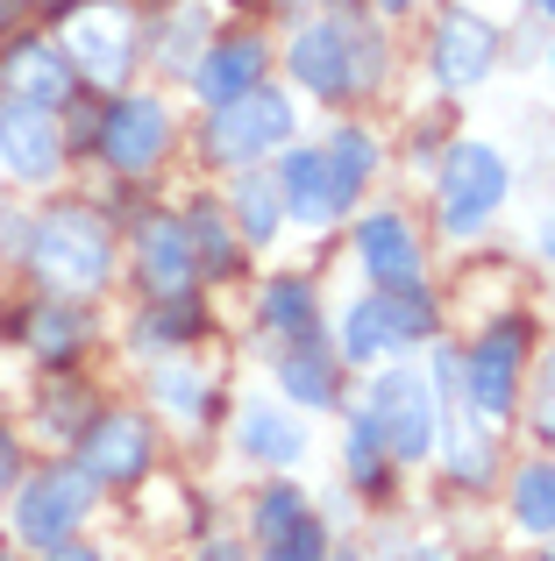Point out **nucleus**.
I'll return each instance as SVG.
<instances>
[{
    "label": "nucleus",
    "mask_w": 555,
    "mask_h": 561,
    "mask_svg": "<svg viewBox=\"0 0 555 561\" xmlns=\"http://www.w3.org/2000/svg\"><path fill=\"white\" fill-rule=\"evenodd\" d=\"M29 256H36L43 285H50L57 299H86V291H100L107 271H114V234H107V220L86 214V206H57V214L29 234Z\"/></svg>",
    "instance_id": "nucleus-1"
},
{
    "label": "nucleus",
    "mask_w": 555,
    "mask_h": 561,
    "mask_svg": "<svg viewBox=\"0 0 555 561\" xmlns=\"http://www.w3.org/2000/svg\"><path fill=\"white\" fill-rule=\"evenodd\" d=\"M57 50L71 57L79 79L122 85L128 71H136V50H143L136 0H71L65 8V43H57Z\"/></svg>",
    "instance_id": "nucleus-2"
},
{
    "label": "nucleus",
    "mask_w": 555,
    "mask_h": 561,
    "mask_svg": "<svg viewBox=\"0 0 555 561\" xmlns=\"http://www.w3.org/2000/svg\"><path fill=\"white\" fill-rule=\"evenodd\" d=\"M420 334H434V299H420V285H392L349 306L342 320V356L349 363H377L392 348H414Z\"/></svg>",
    "instance_id": "nucleus-3"
},
{
    "label": "nucleus",
    "mask_w": 555,
    "mask_h": 561,
    "mask_svg": "<svg viewBox=\"0 0 555 561\" xmlns=\"http://www.w3.org/2000/svg\"><path fill=\"white\" fill-rule=\"evenodd\" d=\"M86 505H93V477H86L79 462H57V469H43V477L22 483V497H14V534L50 554V548L71 540V526L86 519Z\"/></svg>",
    "instance_id": "nucleus-4"
},
{
    "label": "nucleus",
    "mask_w": 555,
    "mask_h": 561,
    "mask_svg": "<svg viewBox=\"0 0 555 561\" xmlns=\"http://www.w3.org/2000/svg\"><path fill=\"white\" fill-rule=\"evenodd\" d=\"M292 136V100L271 93V85H250V93L222 100V114H214L207 128V150L222 157V164H257L264 150Z\"/></svg>",
    "instance_id": "nucleus-5"
},
{
    "label": "nucleus",
    "mask_w": 555,
    "mask_h": 561,
    "mask_svg": "<svg viewBox=\"0 0 555 561\" xmlns=\"http://www.w3.org/2000/svg\"><path fill=\"white\" fill-rule=\"evenodd\" d=\"M363 412L377 420L392 462H420V455L434 448V391H428V377L385 370V377H377V391L363 398Z\"/></svg>",
    "instance_id": "nucleus-6"
},
{
    "label": "nucleus",
    "mask_w": 555,
    "mask_h": 561,
    "mask_svg": "<svg viewBox=\"0 0 555 561\" xmlns=\"http://www.w3.org/2000/svg\"><path fill=\"white\" fill-rule=\"evenodd\" d=\"M499 199H506L499 150H485V142H456V150H449V164H442V228L449 234L485 228Z\"/></svg>",
    "instance_id": "nucleus-7"
},
{
    "label": "nucleus",
    "mask_w": 555,
    "mask_h": 561,
    "mask_svg": "<svg viewBox=\"0 0 555 561\" xmlns=\"http://www.w3.org/2000/svg\"><path fill=\"white\" fill-rule=\"evenodd\" d=\"M520 356H528V320H499L463 363V405H477L485 420H506L520 405Z\"/></svg>",
    "instance_id": "nucleus-8"
},
{
    "label": "nucleus",
    "mask_w": 555,
    "mask_h": 561,
    "mask_svg": "<svg viewBox=\"0 0 555 561\" xmlns=\"http://www.w3.org/2000/svg\"><path fill=\"white\" fill-rule=\"evenodd\" d=\"M165 142H171V114H165V100H150V93H128L100 114V157H107L114 171H128V179L150 171L157 157H165Z\"/></svg>",
    "instance_id": "nucleus-9"
},
{
    "label": "nucleus",
    "mask_w": 555,
    "mask_h": 561,
    "mask_svg": "<svg viewBox=\"0 0 555 561\" xmlns=\"http://www.w3.org/2000/svg\"><path fill=\"white\" fill-rule=\"evenodd\" d=\"M0 164L22 185H50L65 164V136H57L50 107H29V100H0Z\"/></svg>",
    "instance_id": "nucleus-10"
},
{
    "label": "nucleus",
    "mask_w": 555,
    "mask_h": 561,
    "mask_svg": "<svg viewBox=\"0 0 555 561\" xmlns=\"http://www.w3.org/2000/svg\"><path fill=\"white\" fill-rule=\"evenodd\" d=\"M491 65H499V28L477 22L471 8H449L442 28H434V79L449 93H471V85L491 79Z\"/></svg>",
    "instance_id": "nucleus-11"
},
{
    "label": "nucleus",
    "mask_w": 555,
    "mask_h": 561,
    "mask_svg": "<svg viewBox=\"0 0 555 561\" xmlns=\"http://www.w3.org/2000/svg\"><path fill=\"white\" fill-rule=\"evenodd\" d=\"M79 469L93 483H136L150 469V426L136 412H100L79 434Z\"/></svg>",
    "instance_id": "nucleus-12"
},
{
    "label": "nucleus",
    "mask_w": 555,
    "mask_h": 561,
    "mask_svg": "<svg viewBox=\"0 0 555 561\" xmlns=\"http://www.w3.org/2000/svg\"><path fill=\"white\" fill-rule=\"evenodd\" d=\"M71 57L57 50V43H43V36H22V43H8L0 50V85H8V100H29V107H57V100L71 93Z\"/></svg>",
    "instance_id": "nucleus-13"
},
{
    "label": "nucleus",
    "mask_w": 555,
    "mask_h": 561,
    "mask_svg": "<svg viewBox=\"0 0 555 561\" xmlns=\"http://www.w3.org/2000/svg\"><path fill=\"white\" fill-rule=\"evenodd\" d=\"M136 271L150 285V299H185L193 291V234H185V220H150L143 228Z\"/></svg>",
    "instance_id": "nucleus-14"
},
{
    "label": "nucleus",
    "mask_w": 555,
    "mask_h": 561,
    "mask_svg": "<svg viewBox=\"0 0 555 561\" xmlns=\"http://www.w3.org/2000/svg\"><path fill=\"white\" fill-rule=\"evenodd\" d=\"M278 199H285V214L328 228V220H342L349 192L335 185V171H328V157H320V150H292L285 171H278Z\"/></svg>",
    "instance_id": "nucleus-15"
},
{
    "label": "nucleus",
    "mask_w": 555,
    "mask_h": 561,
    "mask_svg": "<svg viewBox=\"0 0 555 561\" xmlns=\"http://www.w3.org/2000/svg\"><path fill=\"white\" fill-rule=\"evenodd\" d=\"M356 256H363V271L377 277V285H420V242H414V228H406L399 214H371L356 228Z\"/></svg>",
    "instance_id": "nucleus-16"
},
{
    "label": "nucleus",
    "mask_w": 555,
    "mask_h": 561,
    "mask_svg": "<svg viewBox=\"0 0 555 561\" xmlns=\"http://www.w3.org/2000/svg\"><path fill=\"white\" fill-rule=\"evenodd\" d=\"M292 71H299L306 93L342 100L349 93V28L342 22H314L292 36Z\"/></svg>",
    "instance_id": "nucleus-17"
},
{
    "label": "nucleus",
    "mask_w": 555,
    "mask_h": 561,
    "mask_svg": "<svg viewBox=\"0 0 555 561\" xmlns=\"http://www.w3.org/2000/svg\"><path fill=\"white\" fill-rule=\"evenodd\" d=\"M257 79H264V36H228V43H214L207 57H193V93L214 100V107L250 93Z\"/></svg>",
    "instance_id": "nucleus-18"
},
{
    "label": "nucleus",
    "mask_w": 555,
    "mask_h": 561,
    "mask_svg": "<svg viewBox=\"0 0 555 561\" xmlns=\"http://www.w3.org/2000/svg\"><path fill=\"white\" fill-rule=\"evenodd\" d=\"M236 440H242V455H250V462H299V455H306L299 420H285L278 405H242Z\"/></svg>",
    "instance_id": "nucleus-19"
},
{
    "label": "nucleus",
    "mask_w": 555,
    "mask_h": 561,
    "mask_svg": "<svg viewBox=\"0 0 555 561\" xmlns=\"http://www.w3.org/2000/svg\"><path fill=\"white\" fill-rule=\"evenodd\" d=\"M79 342H86V320L71 313V299H50V306H36V313H29V348H36L43 363L79 356Z\"/></svg>",
    "instance_id": "nucleus-20"
},
{
    "label": "nucleus",
    "mask_w": 555,
    "mask_h": 561,
    "mask_svg": "<svg viewBox=\"0 0 555 561\" xmlns=\"http://www.w3.org/2000/svg\"><path fill=\"white\" fill-rule=\"evenodd\" d=\"M278 377H285V391L299 398V405H335V363H328V348H314V342H299L285 363H278Z\"/></svg>",
    "instance_id": "nucleus-21"
},
{
    "label": "nucleus",
    "mask_w": 555,
    "mask_h": 561,
    "mask_svg": "<svg viewBox=\"0 0 555 561\" xmlns=\"http://www.w3.org/2000/svg\"><path fill=\"white\" fill-rule=\"evenodd\" d=\"M513 519L528 534H555V462H528L513 477Z\"/></svg>",
    "instance_id": "nucleus-22"
},
{
    "label": "nucleus",
    "mask_w": 555,
    "mask_h": 561,
    "mask_svg": "<svg viewBox=\"0 0 555 561\" xmlns=\"http://www.w3.org/2000/svg\"><path fill=\"white\" fill-rule=\"evenodd\" d=\"M278 214H285L278 185L257 179V171L242 164V179H236V220H242V234H250V242H271V234H278Z\"/></svg>",
    "instance_id": "nucleus-23"
},
{
    "label": "nucleus",
    "mask_w": 555,
    "mask_h": 561,
    "mask_svg": "<svg viewBox=\"0 0 555 561\" xmlns=\"http://www.w3.org/2000/svg\"><path fill=\"white\" fill-rule=\"evenodd\" d=\"M320 157H328L335 185H342L349 199H356V185H363V179H371V171H377V142L363 136V128H342V136H335V142H328V150H320Z\"/></svg>",
    "instance_id": "nucleus-24"
},
{
    "label": "nucleus",
    "mask_w": 555,
    "mask_h": 561,
    "mask_svg": "<svg viewBox=\"0 0 555 561\" xmlns=\"http://www.w3.org/2000/svg\"><path fill=\"white\" fill-rule=\"evenodd\" d=\"M349 477L363 483V491H377L385 483V462H392V448H385V434H377V420L371 412H356V426H349Z\"/></svg>",
    "instance_id": "nucleus-25"
},
{
    "label": "nucleus",
    "mask_w": 555,
    "mask_h": 561,
    "mask_svg": "<svg viewBox=\"0 0 555 561\" xmlns=\"http://www.w3.org/2000/svg\"><path fill=\"white\" fill-rule=\"evenodd\" d=\"M264 320L278 334H292V342H306V328H314V291H306L299 277H278L264 291Z\"/></svg>",
    "instance_id": "nucleus-26"
},
{
    "label": "nucleus",
    "mask_w": 555,
    "mask_h": 561,
    "mask_svg": "<svg viewBox=\"0 0 555 561\" xmlns=\"http://www.w3.org/2000/svg\"><path fill=\"white\" fill-rule=\"evenodd\" d=\"M185 234H193V263L236 271V242H228V220L214 214V206H193V214H185Z\"/></svg>",
    "instance_id": "nucleus-27"
},
{
    "label": "nucleus",
    "mask_w": 555,
    "mask_h": 561,
    "mask_svg": "<svg viewBox=\"0 0 555 561\" xmlns=\"http://www.w3.org/2000/svg\"><path fill=\"white\" fill-rule=\"evenodd\" d=\"M264 548H271L264 561H328V534H320L314 512H299V519H292L278 540H264Z\"/></svg>",
    "instance_id": "nucleus-28"
},
{
    "label": "nucleus",
    "mask_w": 555,
    "mask_h": 561,
    "mask_svg": "<svg viewBox=\"0 0 555 561\" xmlns=\"http://www.w3.org/2000/svg\"><path fill=\"white\" fill-rule=\"evenodd\" d=\"M299 512H306V497L292 491V483H271V491L257 497V534H264V540H278L292 519H299Z\"/></svg>",
    "instance_id": "nucleus-29"
},
{
    "label": "nucleus",
    "mask_w": 555,
    "mask_h": 561,
    "mask_svg": "<svg viewBox=\"0 0 555 561\" xmlns=\"http://www.w3.org/2000/svg\"><path fill=\"white\" fill-rule=\"evenodd\" d=\"M193 50H200V8L193 14H171L165 43H157V65H165V71H185V65H193Z\"/></svg>",
    "instance_id": "nucleus-30"
},
{
    "label": "nucleus",
    "mask_w": 555,
    "mask_h": 561,
    "mask_svg": "<svg viewBox=\"0 0 555 561\" xmlns=\"http://www.w3.org/2000/svg\"><path fill=\"white\" fill-rule=\"evenodd\" d=\"M157 398H165V405L185 420V412H200V377L179 370V363H165V370H157Z\"/></svg>",
    "instance_id": "nucleus-31"
},
{
    "label": "nucleus",
    "mask_w": 555,
    "mask_h": 561,
    "mask_svg": "<svg viewBox=\"0 0 555 561\" xmlns=\"http://www.w3.org/2000/svg\"><path fill=\"white\" fill-rule=\"evenodd\" d=\"M14 469H22V455H14V434H8V426H0V491H8V483H14Z\"/></svg>",
    "instance_id": "nucleus-32"
},
{
    "label": "nucleus",
    "mask_w": 555,
    "mask_h": 561,
    "mask_svg": "<svg viewBox=\"0 0 555 561\" xmlns=\"http://www.w3.org/2000/svg\"><path fill=\"white\" fill-rule=\"evenodd\" d=\"M542 434H555V356H548V370H542Z\"/></svg>",
    "instance_id": "nucleus-33"
},
{
    "label": "nucleus",
    "mask_w": 555,
    "mask_h": 561,
    "mask_svg": "<svg viewBox=\"0 0 555 561\" xmlns=\"http://www.w3.org/2000/svg\"><path fill=\"white\" fill-rule=\"evenodd\" d=\"M200 561H242V548H228V540H214V548H200Z\"/></svg>",
    "instance_id": "nucleus-34"
},
{
    "label": "nucleus",
    "mask_w": 555,
    "mask_h": 561,
    "mask_svg": "<svg viewBox=\"0 0 555 561\" xmlns=\"http://www.w3.org/2000/svg\"><path fill=\"white\" fill-rule=\"evenodd\" d=\"M50 561H100L93 548H71V540H65V548H50Z\"/></svg>",
    "instance_id": "nucleus-35"
},
{
    "label": "nucleus",
    "mask_w": 555,
    "mask_h": 561,
    "mask_svg": "<svg viewBox=\"0 0 555 561\" xmlns=\"http://www.w3.org/2000/svg\"><path fill=\"white\" fill-rule=\"evenodd\" d=\"M14 14H22V0H0V28H8V22H14Z\"/></svg>",
    "instance_id": "nucleus-36"
},
{
    "label": "nucleus",
    "mask_w": 555,
    "mask_h": 561,
    "mask_svg": "<svg viewBox=\"0 0 555 561\" xmlns=\"http://www.w3.org/2000/svg\"><path fill=\"white\" fill-rule=\"evenodd\" d=\"M377 8H392V14H399V8H414V0H377Z\"/></svg>",
    "instance_id": "nucleus-37"
},
{
    "label": "nucleus",
    "mask_w": 555,
    "mask_h": 561,
    "mask_svg": "<svg viewBox=\"0 0 555 561\" xmlns=\"http://www.w3.org/2000/svg\"><path fill=\"white\" fill-rule=\"evenodd\" d=\"M534 8H542V14H555V0H534Z\"/></svg>",
    "instance_id": "nucleus-38"
},
{
    "label": "nucleus",
    "mask_w": 555,
    "mask_h": 561,
    "mask_svg": "<svg viewBox=\"0 0 555 561\" xmlns=\"http://www.w3.org/2000/svg\"><path fill=\"white\" fill-rule=\"evenodd\" d=\"M50 8H57V14H65V8H71V0H50Z\"/></svg>",
    "instance_id": "nucleus-39"
},
{
    "label": "nucleus",
    "mask_w": 555,
    "mask_h": 561,
    "mask_svg": "<svg viewBox=\"0 0 555 561\" xmlns=\"http://www.w3.org/2000/svg\"><path fill=\"white\" fill-rule=\"evenodd\" d=\"M548 256H555V234H548Z\"/></svg>",
    "instance_id": "nucleus-40"
}]
</instances>
